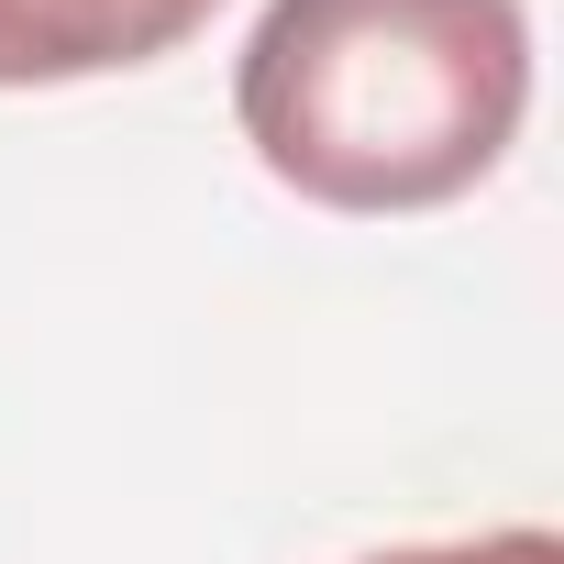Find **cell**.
I'll return each instance as SVG.
<instances>
[{"instance_id": "cell-3", "label": "cell", "mask_w": 564, "mask_h": 564, "mask_svg": "<svg viewBox=\"0 0 564 564\" xmlns=\"http://www.w3.org/2000/svg\"><path fill=\"white\" fill-rule=\"evenodd\" d=\"M366 564H564V542L542 520H520V531H476V542H399V553H366Z\"/></svg>"}, {"instance_id": "cell-2", "label": "cell", "mask_w": 564, "mask_h": 564, "mask_svg": "<svg viewBox=\"0 0 564 564\" xmlns=\"http://www.w3.org/2000/svg\"><path fill=\"white\" fill-rule=\"evenodd\" d=\"M221 0H0V89H67L177 56Z\"/></svg>"}, {"instance_id": "cell-1", "label": "cell", "mask_w": 564, "mask_h": 564, "mask_svg": "<svg viewBox=\"0 0 564 564\" xmlns=\"http://www.w3.org/2000/svg\"><path fill=\"white\" fill-rule=\"evenodd\" d=\"M243 144L322 210H443L531 111L520 0H265L232 67Z\"/></svg>"}]
</instances>
